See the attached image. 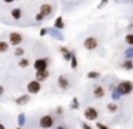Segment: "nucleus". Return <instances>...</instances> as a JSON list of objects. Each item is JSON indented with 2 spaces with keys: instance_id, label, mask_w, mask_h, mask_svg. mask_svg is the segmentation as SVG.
I'll list each match as a JSON object with an SVG mask.
<instances>
[{
  "instance_id": "nucleus-11",
  "label": "nucleus",
  "mask_w": 133,
  "mask_h": 129,
  "mask_svg": "<svg viewBox=\"0 0 133 129\" xmlns=\"http://www.w3.org/2000/svg\"><path fill=\"white\" fill-rule=\"evenodd\" d=\"M59 50H60L62 56H63V60H66V62H70V60H72V57H73V52L72 50H69V49L64 47V46H62Z\"/></svg>"
},
{
  "instance_id": "nucleus-27",
  "label": "nucleus",
  "mask_w": 133,
  "mask_h": 129,
  "mask_svg": "<svg viewBox=\"0 0 133 129\" xmlns=\"http://www.w3.org/2000/svg\"><path fill=\"white\" fill-rule=\"evenodd\" d=\"M124 56H126V59H133V47L126 49V52H124Z\"/></svg>"
},
{
  "instance_id": "nucleus-37",
  "label": "nucleus",
  "mask_w": 133,
  "mask_h": 129,
  "mask_svg": "<svg viewBox=\"0 0 133 129\" xmlns=\"http://www.w3.org/2000/svg\"><path fill=\"white\" fill-rule=\"evenodd\" d=\"M3 2H4V3H13L15 0H3Z\"/></svg>"
},
{
  "instance_id": "nucleus-26",
  "label": "nucleus",
  "mask_w": 133,
  "mask_h": 129,
  "mask_svg": "<svg viewBox=\"0 0 133 129\" xmlns=\"http://www.w3.org/2000/svg\"><path fill=\"white\" fill-rule=\"evenodd\" d=\"M97 77H100L99 72H89L87 73V79H97Z\"/></svg>"
},
{
  "instance_id": "nucleus-38",
  "label": "nucleus",
  "mask_w": 133,
  "mask_h": 129,
  "mask_svg": "<svg viewBox=\"0 0 133 129\" xmlns=\"http://www.w3.org/2000/svg\"><path fill=\"white\" fill-rule=\"evenodd\" d=\"M0 129H6V128H4V125H3V123H0Z\"/></svg>"
},
{
  "instance_id": "nucleus-28",
  "label": "nucleus",
  "mask_w": 133,
  "mask_h": 129,
  "mask_svg": "<svg viewBox=\"0 0 133 129\" xmlns=\"http://www.w3.org/2000/svg\"><path fill=\"white\" fill-rule=\"evenodd\" d=\"M23 54H24V49L23 47H16L15 49V56L20 57V56H23Z\"/></svg>"
},
{
  "instance_id": "nucleus-4",
  "label": "nucleus",
  "mask_w": 133,
  "mask_h": 129,
  "mask_svg": "<svg viewBox=\"0 0 133 129\" xmlns=\"http://www.w3.org/2000/svg\"><path fill=\"white\" fill-rule=\"evenodd\" d=\"M35 70L40 72V70H47V66H49V57H39L35 60Z\"/></svg>"
},
{
  "instance_id": "nucleus-25",
  "label": "nucleus",
  "mask_w": 133,
  "mask_h": 129,
  "mask_svg": "<svg viewBox=\"0 0 133 129\" xmlns=\"http://www.w3.org/2000/svg\"><path fill=\"white\" fill-rule=\"evenodd\" d=\"M77 65H79V63H77V57H76V53L73 52V57H72V60H70V67L76 69V67H77Z\"/></svg>"
},
{
  "instance_id": "nucleus-22",
  "label": "nucleus",
  "mask_w": 133,
  "mask_h": 129,
  "mask_svg": "<svg viewBox=\"0 0 133 129\" xmlns=\"http://www.w3.org/2000/svg\"><path fill=\"white\" fill-rule=\"evenodd\" d=\"M70 108L73 109V110H77L79 108H80V102H79L77 97H73L72 99V103H70Z\"/></svg>"
},
{
  "instance_id": "nucleus-5",
  "label": "nucleus",
  "mask_w": 133,
  "mask_h": 129,
  "mask_svg": "<svg viewBox=\"0 0 133 129\" xmlns=\"http://www.w3.org/2000/svg\"><path fill=\"white\" fill-rule=\"evenodd\" d=\"M42 89V85L39 80H30L29 83H27V93L29 95H37L39 92H40Z\"/></svg>"
},
{
  "instance_id": "nucleus-14",
  "label": "nucleus",
  "mask_w": 133,
  "mask_h": 129,
  "mask_svg": "<svg viewBox=\"0 0 133 129\" xmlns=\"http://www.w3.org/2000/svg\"><path fill=\"white\" fill-rule=\"evenodd\" d=\"M49 34H52V37H55V39H57V40H63L64 39L63 34H62V32L59 30V29H56V27L49 29Z\"/></svg>"
},
{
  "instance_id": "nucleus-32",
  "label": "nucleus",
  "mask_w": 133,
  "mask_h": 129,
  "mask_svg": "<svg viewBox=\"0 0 133 129\" xmlns=\"http://www.w3.org/2000/svg\"><path fill=\"white\" fill-rule=\"evenodd\" d=\"M109 3V0H100V3H99V6H97V9H102V7H104V6Z\"/></svg>"
},
{
  "instance_id": "nucleus-29",
  "label": "nucleus",
  "mask_w": 133,
  "mask_h": 129,
  "mask_svg": "<svg viewBox=\"0 0 133 129\" xmlns=\"http://www.w3.org/2000/svg\"><path fill=\"white\" fill-rule=\"evenodd\" d=\"M96 128H97V129H110L107 125H104V123H102V122H97V123H96Z\"/></svg>"
},
{
  "instance_id": "nucleus-24",
  "label": "nucleus",
  "mask_w": 133,
  "mask_h": 129,
  "mask_svg": "<svg viewBox=\"0 0 133 129\" xmlns=\"http://www.w3.org/2000/svg\"><path fill=\"white\" fill-rule=\"evenodd\" d=\"M124 42H126V45H129L133 47V33H127L126 36H124Z\"/></svg>"
},
{
  "instance_id": "nucleus-2",
  "label": "nucleus",
  "mask_w": 133,
  "mask_h": 129,
  "mask_svg": "<svg viewBox=\"0 0 133 129\" xmlns=\"http://www.w3.org/2000/svg\"><path fill=\"white\" fill-rule=\"evenodd\" d=\"M117 89L120 90V93L123 96H127V95H130L133 92V83L130 80H122L117 85Z\"/></svg>"
},
{
  "instance_id": "nucleus-36",
  "label": "nucleus",
  "mask_w": 133,
  "mask_h": 129,
  "mask_svg": "<svg viewBox=\"0 0 133 129\" xmlns=\"http://www.w3.org/2000/svg\"><path fill=\"white\" fill-rule=\"evenodd\" d=\"M56 129H67V128H66V126H63V125H59Z\"/></svg>"
},
{
  "instance_id": "nucleus-8",
  "label": "nucleus",
  "mask_w": 133,
  "mask_h": 129,
  "mask_svg": "<svg viewBox=\"0 0 133 129\" xmlns=\"http://www.w3.org/2000/svg\"><path fill=\"white\" fill-rule=\"evenodd\" d=\"M57 86L62 89V90H67V89L70 88V82H69V79H67L66 76H59L57 77Z\"/></svg>"
},
{
  "instance_id": "nucleus-6",
  "label": "nucleus",
  "mask_w": 133,
  "mask_h": 129,
  "mask_svg": "<svg viewBox=\"0 0 133 129\" xmlns=\"http://www.w3.org/2000/svg\"><path fill=\"white\" fill-rule=\"evenodd\" d=\"M23 42V34L19 33V32H12L9 34V43L12 46H19L20 43Z\"/></svg>"
},
{
  "instance_id": "nucleus-35",
  "label": "nucleus",
  "mask_w": 133,
  "mask_h": 129,
  "mask_svg": "<svg viewBox=\"0 0 133 129\" xmlns=\"http://www.w3.org/2000/svg\"><path fill=\"white\" fill-rule=\"evenodd\" d=\"M4 93V86H0V95Z\"/></svg>"
},
{
  "instance_id": "nucleus-23",
  "label": "nucleus",
  "mask_w": 133,
  "mask_h": 129,
  "mask_svg": "<svg viewBox=\"0 0 133 129\" xmlns=\"http://www.w3.org/2000/svg\"><path fill=\"white\" fill-rule=\"evenodd\" d=\"M17 123H19L20 128H22V126H24V123H26V115H24V113L19 115V116H17Z\"/></svg>"
},
{
  "instance_id": "nucleus-39",
  "label": "nucleus",
  "mask_w": 133,
  "mask_h": 129,
  "mask_svg": "<svg viewBox=\"0 0 133 129\" xmlns=\"http://www.w3.org/2000/svg\"><path fill=\"white\" fill-rule=\"evenodd\" d=\"M16 129H22V128H20V126H17V128H16Z\"/></svg>"
},
{
  "instance_id": "nucleus-15",
  "label": "nucleus",
  "mask_w": 133,
  "mask_h": 129,
  "mask_svg": "<svg viewBox=\"0 0 133 129\" xmlns=\"http://www.w3.org/2000/svg\"><path fill=\"white\" fill-rule=\"evenodd\" d=\"M10 14H12V17H13L15 20H19V19H22V14H23V11H22V9L16 7V9H12Z\"/></svg>"
},
{
  "instance_id": "nucleus-3",
  "label": "nucleus",
  "mask_w": 133,
  "mask_h": 129,
  "mask_svg": "<svg viewBox=\"0 0 133 129\" xmlns=\"http://www.w3.org/2000/svg\"><path fill=\"white\" fill-rule=\"evenodd\" d=\"M39 125H40L42 129H50L55 126V118L52 115H43L39 120Z\"/></svg>"
},
{
  "instance_id": "nucleus-30",
  "label": "nucleus",
  "mask_w": 133,
  "mask_h": 129,
  "mask_svg": "<svg viewBox=\"0 0 133 129\" xmlns=\"http://www.w3.org/2000/svg\"><path fill=\"white\" fill-rule=\"evenodd\" d=\"M43 19H46V17H44L43 14L40 13V11H39V13H37V14H36V16H35V20H36V22H42V20H43Z\"/></svg>"
},
{
  "instance_id": "nucleus-9",
  "label": "nucleus",
  "mask_w": 133,
  "mask_h": 129,
  "mask_svg": "<svg viewBox=\"0 0 133 129\" xmlns=\"http://www.w3.org/2000/svg\"><path fill=\"white\" fill-rule=\"evenodd\" d=\"M104 93H106V90H104V88L100 86V85L95 86V88H93V92H92L93 97H96V99H102V97H104Z\"/></svg>"
},
{
  "instance_id": "nucleus-18",
  "label": "nucleus",
  "mask_w": 133,
  "mask_h": 129,
  "mask_svg": "<svg viewBox=\"0 0 133 129\" xmlns=\"http://www.w3.org/2000/svg\"><path fill=\"white\" fill-rule=\"evenodd\" d=\"M53 27H56V29H59V30H62V29L64 27V22H63V17L62 16H59L57 19L55 20V26Z\"/></svg>"
},
{
  "instance_id": "nucleus-31",
  "label": "nucleus",
  "mask_w": 133,
  "mask_h": 129,
  "mask_svg": "<svg viewBox=\"0 0 133 129\" xmlns=\"http://www.w3.org/2000/svg\"><path fill=\"white\" fill-rule=\"evenodd\" d=\"M39 33H40V36L43 37V36H46V34H49V29H46V27H42Z\"/></svg>"
},
{
  "instance_id": "nucleus-17",
  "label": "nucleus",
  "mask_w": 133,
  "mask_h": 129,
  "mask_svg": "<svg viewBox=\"0 0 133 129\" xmlns=\"http://www.w3.org/2000/svg\"><path fill=\"white\" fill-rule=\"evenodd\" d=\"M122 67L126 69L127 72L133 70V59H126L123 63H122Z\"/></svg>"
},
{
  "instance_id": "nucleus-13",
  "label": "nucleus",
  "mask_w": 133,
  "mask_h": 129,
  "mask_svg": "<svg viewBox=\"0 0 133 129\" xmlns=\"http://www.w3.org/2000/svg\"><path fill=\"white\" fill-rule=\"evenodd\" d=\"M30 100V95H22V96H19V97H16V105L17 106H23V105H26L27 102Z\"/></svg>"
},
{
  "instance_id": "nucleus-34",
  "label": "nucleus",
  "mask_w": 133,
  "mask_h": 129,
  "mask_svg": "<svg viewBox=\"0 0 133 129\" xmlns=\"http://www.w3.org/2000/svg\"><path fill=\"white\" fill-rule=\"evenodd\" d=\"M56 113L62 115V113H63V108H62V106H57V108H56Z\"/></svg>"
},
{
  "instance_id": "nucleus-20",
  "label": "nucleus",
  "mask_w": 133,
  "mask_h": 129,
  "mask_svg": "<svg viewBox=\"0 0 133 129\" xmlns=\"http://www.w3.org/2000/svg\"><path fill=\"white\" fill-rule=\"evenodd\" d=\"M107 110L110 112V113H116V112L119 110V106L116 102H110L109 105H107Z\"/></svg>"
},
{
  "instance_id": "nucleus-12",
  "label": "nucleus",
  "mask_w": 133,
  "mask_h": 129,
  "mask_svg": "<svg viewBox=\"0 0 133 129\" xmlns=\"http://www.w3.org/2000/svg\"><path fill=\"white\" fill-rule=\"evenodd\" d=\"M50 76V72L49 70H40V72H36V80H39V82H44V80H47Z\"/></svg>"
},
{
  "instance_id": "nucleus-7",
  "label": "nucleus",
  "mask_w": 133,
  "mask_h": 129,
  "mask_svg": "<svg viewBox=\"0 0 133 129\" xmlns=\"http://www.w3.org/2000/svg\"><path fill=\"white\" fill-rule=\"evenodd\" d=\"M83 46H84V49L86 50H95L96 47H97V39L96 37H86L84 39V42H83Z\"/></svg>"
},
{
  "instance_id": "nucleus-19",
  "label": "nucleus",
  "mask_w": 133,
  "mask_h": 129,
  "mask_svg": "<svg viewBox=\"0 0 133 129\" xmlns=\"http://www.w3.org/2000/svg\"><path fill=\"white\" fill-rule=\"evenodd\" d=\"M17 65H19V67H22V69H26L27 66L30 65V60L27 59V57H22V59L19 60V63H17Z\"/></svg>"
},
{
  "instance_id": "nucleus-16",
  "label": "nucleus",
  "mask_w": 133,
  "mask_h": 129,
  "mask_svg": "<svg viewBox=\"0 0 133 129\" xmlns=\"http://www.w3.org/2000/svg\"><path fill=\"white\" fill-rule=\"evenodd\" d=\"M110 96H112V100H113V102H117V100L120 99V97L123 96V95L120 93V90H119L117 86H116V88L112 90V95H110Z\"/></svg>"
},
{
  "instance_id": "nucleus-21",
  "label": "nucleus",
  "mask_w": 133,
  "mask_h": 129,
  "mask_svg": "<svg viewBox=\"0 0 133 129\" xmlns=\"http://www.w3.org/2000/svg\"><path fill=\"white\" fill-rule=\"evenodd\" d=\"M9 46H10V43H7L6 40H2V42H0V52H2V53H6V52L9 50Z\"/></svg>"
},
{
  "instance_id": "nucleus-10",
  "label": "nucleus",
  "mask_w": 133,
  "mask_h": 129,
  "mask_svg": "<svg viewBox=\"0 0 133 129\" xmlns=\"http://www.w3.org/2000/svg\"><path fill=\"white\" fill-rule=\"evenodd\" d=\"M40 13L43 14L44 17L50 16V14L53 13V7H52V4H50V3H43V4L40 6Z\"/></svg>"
},
{
  "instance_id": "nucleus-1",
  "label": "nucleus",
  "mask_w": 133,
  "mask_h": 129,
  "mask_svg": "<svg viewBox=\"0 0 133 129\" xmlns=\"http://www.w3.org/2000/svg\"><path fill=\"white\" fill-rule=\"evenodd\" d=\"M83 116H84V119H86L87 122H95V120H97V118H99V112H97L96 108L89 106V108L84 109Z\"/></svg>"
},
{
  "instance_id": "nucleus-33",
  "label": "nucleus",
  "mask_w": 133,
  "mask_h": 129,
  "mask_svg": "<svg viewBox=\"0 0 133 129\" xmlns=\"http://www.w3.org/2000/svg\"><path fill=\"white\" fill-rule=\"evenodd\" d=\"M82 128H83V129H93V128H92V126H90L87 122H82Z\"/></svg>"
}]
</instances>
